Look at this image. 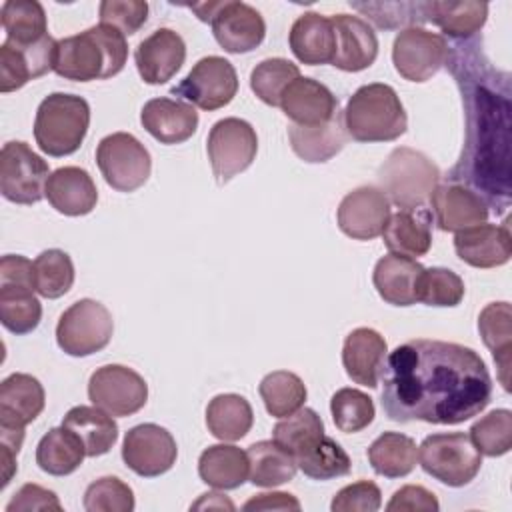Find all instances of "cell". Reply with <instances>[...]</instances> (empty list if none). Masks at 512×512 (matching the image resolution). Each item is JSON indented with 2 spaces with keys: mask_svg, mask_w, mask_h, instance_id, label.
<instances>
[{
  "mask_svg": "<svg viewBox=\"0 0 512 512\" xmlns=\"http://www.w3.org/2000/svg\"><path fill=\"white\" fill-rule=\"evenodd\" d=\"M190 508H194V510H200V508H228V510H234V504L228 498H224V494H220V492H206Z\"/></svg>",
  "mask_w": 512,
  "mask_h": 512,
  "instance_id": "58",
  "label": "cell"
},
{
  "mask_svg": "<svg viewBox=\"0 0 512 512\" xmlns=\"http://www.w3.org/2000/svg\"><path fill=\"white\" fill-rule=\"evenodd\" d=\"M434 222L444 232H460L488 220V204L460 182L438 184L430 196Z\"/></svg>",
  "mask_w": 512,
  "mask_h": 512,
  "instance_id": "19",
  "label": "cell"
},
{
  "mask_svg": "<svg viewBox=\"0 0 512 512\" xmlns=\"http://www.w3.org/2000/svg\"><path fill=\"white\" fill-rule=\"evenodd\" d=\"M148 18V4L142 0H104L100 4V24L112 26L124 36L136 34Z\"/></svg>",
  "mask_w": 512,
  "mask_h": 512,
  "instance_id": "52",
  "label": "cell"
},
{
  "mask_svg": "<svg viewBox=\"0 0 512 512\" xmlns=\"http://www.w3.org/2000/svg\"><path fill=\"white\" fill-rule=\"evenodd\" d=\"M186 60V44L172 28H158L144 38L136 52L134 62L140 78L146 84H164L176 76Z\"/></svg>",
  "mask_w": 512,
  "mask_h": 512,
  "instance_id": "21",
  "label": "cell"
},
{
  "mask_svg": "<svg viewBox=\"0 0 512 512\" xmlns=\"http://www.w3.org/2000/svg\"><path fill=\"white\" fill-rule=\"evenodd\" d=\"M388 358V344L374 328H354L342 346V364L346 374L362 386L376 388Z\"/></svg>",
  "mask_w": 512,
  "mask_h": 512,
  "instance_id": "23",
  "label": "cell"
},
{
  "mask_svg": "<svg viewBox=\"0 0 512 512\" xmlns=\"http://www.w3.org/2000/svg\"><path fill=\"white\" fill-rule=\"evenodd\" d=\"M46 198L50 206L64 216H84L96 208L98 190L84 168L64 166L50 174Z\"/></svg>",
  "mask_w": 512,
  "mask_h": 512,
  "instance_id": "27",
  "label": "cell"
},
{
  "mask_svg": "<svg viewBox=\"0 0 512 512\" xmlns=\"http://www.w3.org/2000/svg\"><path fill=\"white\" fill-rule=\"evenodd\" d=\"M368 462L384 478H402L416 468L418 446L406 434L384 432L370 444Z\"/></svg>",
  "mask_w": 512,
  "mask_h": 512,
  "instance_id": "39",
  "label": "cell"
},
{
  "mask_svg": "<svg viewBox=\"0 0 512 512\" xmlns=\"http://www.w3.org/2000/svg\"><path fill=\"white\" fill-rule=\"evenodd\" d=\"M280 108L296 126H320L340 114L338 98L314 78L298 76L280 98Z\"/></svg>",
  "mask_w": 512,
  "mask_h": 512,
  "instance_id": "20",
  "label": "cell"
},
{
  "mask_svg": "<svg viewBox=\"0 0 512 512\" xmlns=\"http://www.w3.org/2000/svg\"><path fill=\"white\" fill-rule=\"evenodd\" d=\"M114 334L110 310L90 298L66 308L56 324V342L68 356H90L108 346Z\"/></svg>",
  "mask_w": 512,
  "mask_h": 512,
  "instance_id": "8",
  "label": "cell"
},
{
  "mask_svg": "<svg viewBox=\"0 0 512 512\" xmlns=\"http://www.w3.org/2000/svg\"><path fill=\"white\" fill-rule=\"evenodd\" d=\"M300 76V68L286 58H266L250 74L252 92L268 106H280V98L290 82Z\"/></svg>",
  "mask_w": 512,
  "mask_h": 512,
  "instance_id": "46",
  "label": "cell"
},
{
  "mask_svg": "<svg viewBox=\"0 0 512 512\" xmlns=\"http://www.w3.org/2000/svg\"><path fill=\"white\" fill-rule=\"evenodd\" d=\"M6 40L16 44H36L48 34L46 12L36 0H6L0 10Z\"/></svg>",
  "mask_w": 512,
  "mask_h": 512,
  "instance_id": "40",
  "label": "cell"
},
{
  "mask_svg": "<svg viewBox=\"0 0 512 512\" xmlns=\"http://www.w3.org/2000/svg\"><path fill=\"white\" fill-rule=\"evenodd\" d=\"M86 450L80 438L66 426L50 428L36 446V464L52 476H68L80 468Z\"/></svg>",
  "mask_w": 512,
  "mask_h": 512,
  "instance_id": "38",
  "label": "cell"
},
{
  "mask_svg": "<svg viewBox=\"0 0 512 512\" xmlns=\"http://www.w3.org/2000/svg\"><path fill=\"white\" fill-rule=\"evenodd\" d=\"M382 504L380 488L370 480H358L336 492L332 512H376Z\"/></svg>",
  "mask_w": 512,
  "mask_h": 512,
  "instance_id": "53",
  "label": "cell"
},
{
  "mask_svg": "<svg viewBox=\"0 0 512 512\" xmlns=\"http://www.w3.org/2000/svg\"><path fill=\"white\" fill-rule=\"evenodd\" d=\"M84 510L88 512H132L134 492L132 488L116 478L102 476L88 484L84 492Z\"/></svg>",
  "mask_w": 512,
  "mask_h": 512,
  "instance_id": "49",
  "label": "cell"
},
{
  "mask_svg": "<svg viewBox=\"0 0 512 512\" xmlns=\"http://www.w3.org/2000/svg\"><path fill=\"white\" fill-rule=\"evenodd\" d=\"M470 440L484 456L496 458L508 454L512 448V412L506 408L488 412L472 424Z\"/></svg>",
  "mask_w": 512,
  "mask_h": 512,
  "instance_id": "48",
  "label": "cell"
},
{
  "mask_svg": "<svg viewBox=\"0 0 512 512\" xmlns=\"http://www.w3.org/2000/svg\"><path fill=\"white\" fill-rule=\"evenodd\" d=\"M140 122L160 144H182L198 128V112L182 100L152 98L142 106Z\"/></svg>",
  "mask_w": 512,
  "mask_h": 512,
  "instance_id": "25",
  "label": "cell"
},
{
  "mask_svg": "<svg viewBox=\"0 0 512 512\" xmlns=\"http://www.w3.org/2000/svg\"><path fill=\"white\" fill-rule=\"evenodd\" d=\"M96 164L106 180L118 192H134L146 184L152 158L146 146L128 132L104 136L96 148Z\"/></svg>",
  "mask_w": 512,
  "mask_h": 512,
  "instance_id": "9",
  "label": "cell"
},
{
  "mask_svg": "<svg viewBox=\"0 0 512 512\" xmlns=\"http://www.w3.org/2000/svg\"><path fill=\"white\" fill-rule=\"evenodd\" d=\"M380 380L386 416L404 424H460L478 416L492 398L484 360L456 342H404L388 354Z\"/></svg>",
  "mask_w": 512,
  "mask_h": 512,
  "instance_id": "1",
  "label": "cell"
},
{
  "mask_svg": "<svg viewBox=\"0 0 512 512\" xmlns=\"http://www.w3.org/2000/svg\"><path fill=\"white\" fill-rule=\"evenodd\" d=\"M320 436H324V422L312 408H298L290 416H284L272 430V440L294 458Z\"/></svg>",
  "mask_w": 512,
  "mask_h": 512,
  "instance_id": "44",
  "label": "cell"
},
{
  "mask_svg": "<svg viewBox=\"0 0 512 512\" xmlns=\"http://www.w3.org/2000/svg\"><path fill=\"white\" fill-rule=\"evenodd\" d=\"M30 510H54L60 512L62 504L58 496L38 484H24L12 500L6 504V512H30Z\"/></svg>",
  "mask_w": 512,
  "mask_h": 512,
  "instance_id": "54",
  "label": "cell"
},
{
  "mask_svg": "<svg viewBox=\"0 0 512 512\" xmlns=\"http://www.w3.org/2000/svg\"><path fill=\"white\" fill-rule=\"evenodd\" d=\"M422 274L424 266L414 258L386 254L376 262L372 282L384 302L394 306H412L420 298Z\"/></svg>",
  "mask_w": 512,
  "mask_h": 512,
  "instance_id": "26",
  "label": "cell"
},
{
  "mask_svg": "<svg viewBox=\"0 0 512 512\" xmlns=\"http://www.w3.org/2000/svg\"><path fill=\"white\" fill-rule=\"evenodd\" d=\"M0 284L26 286L36 290L34 280V262L20 254H6L0 260Z\"/></svg>",
  "mask_w": 512,
  "mask_h": 512,
  "instance_id": "56",
  "label": "cell"
},
{
  "mask_svg": "<svg viewBox=\"0 0 512 512\" xmlns=\"http://www.w3.org/2000/svg\"><path fill=\"white\" fill-rule=\"evenodd\" d=\"M390 218V202L376 186H360L348 192L336 212L338 228L354 240H372L382 234Z\"/></svg>",
  "mask_w": 512,
  "mask_h": 512,
  "instance_id": "18",
  "label": "cell"
},
{
  "mask_svg": "<svg viewBox=\"0 0 512 512\" xmlns=\"http://www.w3.org/2000/svg\"><path fill=\"white\" fill-rule=\"evenodd\" d=\"M206 150L214 178L222 186L254 162L258 136L246 120L234 116L222 118L210 128Z\"/></svg>",
  "mask_w": 512,
  "mask_h": 512,
  "instance_id": "11",
  "label": "cell"
},
{
  "mask_svg": "<svg viewBox=\"0 0 512 512\" xmlns=\"http://www.w3.org/2000/svg\"><path fill=\"white\" fill-rule=\"evenodd\" d=\"M216 42L230 54H246L258 48L266 36L262 14L238 0H222L210 20Z\"/></svg>",
  "mask_w": 512,
  "mask_h": 512,
  "instance_id": "16",
  "label": "cell"
},
{
  "mask_svg": "<svg viewBox=\"0 0 512 512\" xmlns=\"http://www.w3.org/2000/svg\"><path fill=\"white\" fill-rule=\"evenodd\" d=\"M294 460L298 468L312 480H332L346 476L352 468V460L346 450L326 434L312 442Z\"/></svg>",
  "mask_w": 512,
  "mask_h": 512,
  "instance_id": "43",
  "label": "cell"
},
{
  "mask_svg": "<svg viewBox=\"0 0 512 512\" xmlns=\"http://www.w3.org/2000/svg\"><path fill=\"white\" fill-rule=\"evenodd\" d=\"M48 162L26 142L12 140L0 152V192L14 204H36L46 196Z\"/></svg>",
  "mask_w": 512,
  "mask_h": 512,
  "instance_id": "10",
  "label": "cell"
},
{
  "mask_svg": "<svg viewBox=\"0 0 512 512\" xmlns=\"http://www.w3.org/2000/svg\"><path fill=\"white\" fill-rule=\"evenodd\" d=\"M348 138L356 142H390L408 128V116L396 90L384 82L360 86L342 112Z\"/></svg>",
  "mask_w": 512,
  "mask_h": 512,
  "instance_id": "4",
  "label": "cell"
},
{
  "mask_svg": "<svg viewBox=\"0 0 512 512\" xmlns=\"http://www.w3.org/2000/svg\"><path fill=\"white\" fill-rule=\"evenodd\" d=\"M454 250L458 258L474 268H496L512 256V236L506 224H476L456 232Z\"/></svg>",
  "mask_w": 512,
  "mask_h": 512,
  "instance_id": "22",
  "label": "cell"
},
{
  "mask_svg": "<svg viewBox=\"0 0 512 512\" xmlns=\"http://www.w3.org/2000/svg\"><path fill=\"white\" fill-rule=\"evenodd\" d=\"M424 22L436 24L446 36L456 40H468L482 30L488 18L486 2H422Z\"/></svg>",
  "mask_w": 512,
  "mask_h": 512,
  "instance_id": "32",
  "label": "cell"
},
{
  "mask_svg": "<svg viewBox=\"0 0 512 512\" xmlns=\"http://www.w3.org/2000/svg\"><path fill=\"white\" fill-rule=\"evenodd\" d=\"M248 480L260 488H274L296 476L298 464L290 452L274 440H260L248 446Z\"/></svg>",
  "mask_w": 512,
  "mask_h": 512,
  "instance_id": "36",
  "label": "cell"
},
{
  "mask_svg": "<svg viewBox=\"0 0 512 512\" xmlns=\"http://www.w3.org/2000/svg\"><path fill=\"white\" fill-rule=\"evenodd\" d=\"M254 424L250 402L240 394H218L206 406V426L222 442L244 438Z\"/></svg>",
  "mask_w": 512,
  "mask_h": 512,
  "instance_id": "37",
  "label": "cell"
},
{
  "mask_svg": "<svg viewBox=\"0 0 512 512\" xmlns=\"http://www.w3.org/2000/svg\"><path fill=\"white\" fill-rule=\"evenodd\" d=\"M74 264L72 258L58 248L44 250L34 260V280L36 292L44 298H60L74 284Z\"/></svg>",
  "mask_w": 512,
  "mask_h": 512,
  "instance_id": "45",
  "label": "cell"
},
{
  "mask_svg": "<svg viewBox=\"0 0 512 512\" xmlns=\"http://www.w3.org/2000/svg\"><path fill=\"white\" fill-rule=\"evenodd\" d=\"M266 412L274 418H284L296 412L306 402V386L302 378L288 370H276L262 378L258 386Z\"/></svg>",
  "mask_w": 512,
  "mask_h": 512,
  "instance_id": "42",
  "label": "cell"
},
{
  "mask_svg": "<svg viewBox=\"0 0 512 512\" xmlns=\"http://www.w3.org/2000/svg\"><path fill=\"white\" fill-rule=\"evenodd\" d=\"M170 92L200 110H218L236 96L238 76L226 58L204 56Z\"/></svg>",
  "mask_w": 512,
  "mask_h": 512,
  "instance_id": "12",
  "label": "cell"
},
{
  "mask_svg": "<svg viewBox=\"0 0 512 512\" xmlns=\"http://www.w3.org/2000/svg\"><path fill=\"white\" fill-rule=\"evenodd\" d=\"M382 238L390 254L418 258L432 246V214L426 208L390 214Z\"/></svg>",
  "mask_w": 512,
  "mask_h": 512,
  "instance_id": "30",
  "label": "cell"
},
{
  "mask_svg": "<svg viewBox=\"0 0 512 512\" xmlns=\"http://www.w3.org/2000/svg\"><path fill=\"white\" fill-rule=\"evenodd\" d=\"M330 412L336 428L344 434H354L374 420V402L368 394L356 388H340L330 400Z\"/></svg>",
  "mask_w": 512,
  "mask_h": 512,
  "instance_id": "47",
  "label": "cell"
},
{
  "mask_svg": "<svg viewBox=\"0 0 512 512\" xmlns=\"http://www.w3.org/2000/svg\"><path fill=\"white\" fill-rule=\"evenodd\" d=\"M90 106L82 96L54 92L48 94L34 118V138L38 148L54 158L74 154L88 132Z\"/></svg>",
  "mask_w": 512,
  "mask_h": 512,
  "instance_id": "5",
  "label": "cell"
},
{
  "mask_svg": "<svg viewBox=\"0 0 512 512\" xmlns=\"http://www.w3.org/2000/svg\"><path fill=\"white\" fill-rule=\"evenodd\" d=\"M198 476L216 490H234L248 480V454L232 444L208 446L198 458Z\"/></svg>",
  "mask_w": 512,
  "mask_h": 512,
  "instance_id": "34",
  "label": "cell"
},
{
  "mask_svg": "<svg viewBox=\"0 0 512 512\" xmlns=\"http://www.w3.org/2000/svg\"><path fill=\"white\" fill-rule=\"evenodd\" d=\"M128 58L126 36L112 26H92L56 42L54 72L64 80H106L122 72Z\"/></svg>",
  "mask_w": 512,
  "mask_h": 512,
  "instance_id": "3",
  "label": "cell"
},
{
  "mask_svg": "<svg viewBox=\"0 0 512 512\" xmlns=\"http://www.w3.org/2000/svg\"><path fill=\"white\" fill-rule=\"evenodd\" d=\"M88 398L112 416H132L148 400L146 380L122 364L100 366L88 380Z\"/></svg>",
  "mask_w": 512,
  "mask_h": 512,
  "instance_id": "14",
  "label": "cell"
},
{
  "mask_svg": "<svg viewBox=\"0 0 512 512\" xmlns=\"http://www.w3.org/2000/svg\"><path fill=\"white\" fill-rule=\"evenodd\" d=\"M62 426L72 430L84 444L86 456H102L118 440V424L114 416L98 406H74L66 412Z\"/></svg>",
  "mask_w": 512,
  "mask_h": 512,
  "instance_id": "33",
  "label": "cell"
},
{
  "mask_svg": "<svg viewBox=\"0 0 512 512\" xmlns=\"http://www.w3.org/2000/svg\"><path fill=\"white\" fill-rule=\"evenodd\" d=\"M242 510H300V502L296 496L288 492H262L252 496Z\"/></svg>",
  "mask_w": 512,
  "mask_h": 512,
  "instance_id": "57",
  "label": "cell"
},
{
  "mask_svg": "<svg viewBox=\"0 0 512 512\" xmlns=\"http://www.w3.org/2000/svg\"><path fill=\"white\" fill-rule=\"evenodd\" d=\"M438 180V166L426 154L408 146L394 148L378 168L380 190L400 210L424 208Z\"/></svg>",
  "mask_w": 512,
  "mask_h": 512,
  "instance_id": "6",
  "label": "cell"
},
{
  "mask_svg": "<svg viewBox=\"0 0 512 512\" xmlns=\"http://www.w3.org/2000/svg\"><path fill=\"white\" fill-rule=\"evenodd\" d=\"M56 42L52 36L36 44H16L4 40L0 46V92H14L34 78L54 70Z\"/></svg>",
  "mask_w": 512,
  "mask_h": 512,
  "instance_id": "17",
  "label": "cell"
},
{
  "mask_svg": "<svg viewBox=\"0 0 512 512\" xmlns=\"http://www.w3.org/2000/svg\"><path fill=\"white\" fill-rule=\"evenodd\" d=\"M392 62L402 78L410 82H426L446 66L448 42L442 34L422 26H408L394 38Z\"/></svg>",
  "mask_w": 512,
  "mask_h": 512,
  "instance_id": "13",
  "label": "cell"
},
{
  "mask_svg": "<svg viewBox=\"0 0 512 512\" xmlns=\"http://www.w3.org/2000/svg\"><path fill=\"white\" fill-rule=\"evenodd\" d=\"M288 138L298 158L310 164H320V162H328L344 148L348 140V132L344 128L342 114H338L330 122L320 126L290 124Z\"/></svg>",
  "mask_w": 512,
  "mask_h": 512,
  "instance_id": "31",
  "label": "cell"
},
{
  "mask_svg": "<svg viewBox=\"0 0 512 512\" xmlns=\"http://www.w3.org/2000/svg\"><path fill=\"white\" fill-rule=\"evenodd\" d=\"M464 282L462 278L448 270V268H424L422 280H420V298L418 302H424L426 306H458L464 298Z\"/></svg>",
  "mask_w": 512,
  "mask_h": 512,
  "instance_id": "50",
  "label": "cell"
},
{
  "mask_svg": "<svg viewBox=\"0 0 512 512\" xmlns=\"http://www.w3.org/2000/svg\"><path fill=\"white\" fill-rule=\"evenodd\" d=\"M292 54L308 66L328 64L336 54V34L332 20L318 12L300 14L288 34Z\"/></svg>",
  "mask_w": 512,
  "mask_h": 512,
  "instance_id": "29",
  "label": "cell"
},
{
  "mask_svg": "<svg viewBox=\"0 0 512 512\" xmlns=\"http://www.w3.org/2000/svg\"><path fill=\"white\" fill-rule=\"evenodd\" d=\"M440 508L436 496L418 484H408L396 490L386 504L388 512H436Z\"/></svg>",
  "mask_w": 512,
  "mask_h": 512,
  "instance_id": "55",
  "label": "cell"
},
{
  "mask_svg": "<svg viewBox=\"0 0 512 512\" xmlns=\"http://www.w3.org/2000/svg\"><path fill=\"white\" fill-rule=\"evenodd\" d=\"M478 330L498 364V378L510 390V352H512V310L508 302H490L478 316Z\"/></svg>",
  "mask_w": 512,
  "mask_h": 512,
  "instance_id": "35",
  "label": "cell"
},
{
  "mask_svg": "<svg viewBox=\"0 0 512 512\" xmlns=\"http://www.w3.org/2000/svg\"><path fill=\"white\" fill-rule=\"evenodd\" d=\"M350 6L384 30H392L404 24L416 26V22H424L422 2H350Z\"/></svg>",
  "mask_w": 512,
  "mask_h": 512,
  "instance_id": "51",
  "label": "cell"
},
{
  "mask_svg": "<svg viewBox=\"0 0 512 512\" xmlns=\"http://www.w3.org/2000/svg\"><path fill=\"white\" fill-rule=\"evenodd\" d=\"M330 20L336 34L332 64L344 72H360L372 66L378 56V38L372 26L352 14H336Z\"/></svg>",
  "mask_w": 512,
  "mask_h": 512,
  "instance_id": "24",
  "label": "cell"
},
{
  "mask_svg": "<svg viewBox=\"0 0 512 512\" xmlns=\"http://www.w3.org/2000/svg\"><path fill=\"white\" fill-rule=\"evenodd\" d=\"M418 460L426 474L452 488L470 484L482 468V454L464 432L426 436L418 446Z\"/></svg>",
  "mask_w": 512,
  "mask_h": 512,
  "instance_id": "7",
  "label": "cell"
},
{
  "mask_svg": "<svg viewBox=\"0 0 512 512\" xmlns=\"http://www.w3.org/2000/svg\"><path fill=\"white\" fill-rule=\"evenodd\" d=\"M46 396L38 378L14 372L0 384V426L24 428L40 416Z\"/></svg>",
  "mask_w": 512,
  "mask_h": 512,
  "instance_id": "28",
  "label": "cell"
},
{
  "mask_svg": "<svg viewBox=\"0 0 512 512\" xmlns=\"http://www.w3.org/2000/svg\"><path fill=\"white\" fill-rule=\"evenodd\" d=\"M42 320V304L34 296V288L0 284V322L16 334H28L38 328Z\"/></svg>",
  "mask_w": 512,
  "mask_h": 512,
  "instance_id": "41",
  "label": "cell"
},
{
  "mask_svg": "<svg viewBox=\"0 0 512 512\" xmlns=\"http://www.w3.org/2000/svg\"><path fill=\"white\" fill-rule=\"evenodd\" d=\"M178 456L174 436L152 422L130 428L122 442L124 464L142 478H156L168 472Z\"/></svg>",
  "mask_w": 512,
  "mask_h": 512,
  "instance_id": "15",
  "label": "cell"
},
{
  "mask_svg": "<svg viewBox=\"0 0 512 512\" xmlns=\"http://www.w3.org/2000/svg\"><path fill=\"white\" fill-rule=\"evenodd\" d=\"M478 42L448 46L452 76L462 94L466 138L448 180L482 194L488 206L510 204V76L498 72L478 50Z\"/></svg>",
  "mask_w": 512,
  "mask_h": 512,
  "instance_id": "2",
  "label": "cell"
}]
</instances>
